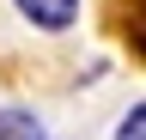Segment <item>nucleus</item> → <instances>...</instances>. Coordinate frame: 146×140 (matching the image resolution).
<instances>
[{
	"mask_svg": "<svg viewBox=\"0 0 146 140\" xmlns=\"http://www.w3.org/2000/svg\"><path fill=\"white\" fill-rule=\"evenodd\" d=\"M0 140H43V122L31 110H0Z\"/></svg>",
	"mask_w": 146,
	"mask_h": 140,
	"instance_id": "obj_2",
	"label": "nucleus"
},
{
	"mask_svg": "<svg viewBox=\"0 0 146 140\" xmlns=\"http://www.w3.org/2000/svg\"><path fill=\"white\" fill-rule=\"evenodd\" d=\"M18 12L31 25H43V31H67L73 12H79V0H18Z\"/></svg>",
	"mask_w": 146,
	"mask_h": 140,
	"instance_id": "obj_1",
	"label": "nucleus"
},
{
	"mask_svg": "<svg viewBox=\"0 0 146 140\" xmlns=\"http://www.w3.org/2000/svg\"><path fill=\"white\" fill-rule=\"evenodd\" d=\"M116 140H146V110H134V116H128V122H122V134H116Z\"/></svg>",
	"mask_w": 146,
	"mask_h": 140,
	"instance_id": "obj_3",
	"label": "nucleus"
}]
</instances>
